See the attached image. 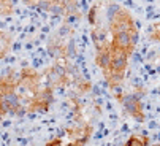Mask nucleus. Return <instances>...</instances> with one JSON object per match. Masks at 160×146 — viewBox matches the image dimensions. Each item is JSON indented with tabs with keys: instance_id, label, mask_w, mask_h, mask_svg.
Masks as SVG:
<instances>
[{
	"instance_id": "obj_1",
	"label": "nucleus",
	"mask_w": 160,
	"mask_h": 146,
	"mask_svg": "<svg viewBox=\"0 0 160 146\" xmlns=\"http://www.w3.org/2000/svg\"><path fill=\"white\" fill-rule=\"evenodd\" d=\"M133 32L136 30L135 29V19L130 16V13L124 8L119 10V13L114 16V19L109 22V32L114 34V32Z\"/></svg>"
},
{
	"instance_id": "obj_2",
	"label": "nucleus",
	"mask_w": 160,
	"mask_h": 146,
	"mask_svg": "<svg viewBox=\"0 0 160 146\" xmlns=\"http://www.w3.org/2000/svg\"><path fill=\"white\" fill-rule=\"evenodd\" d=\"M111 50H109V43H106L105 46H102V50L97 51V56H95V65L103 71V70H108L109 68V64H111Z\"/></svg>"
},
{
	"instance_id": "obj_3",
	"label": "nucleus",
	"mask_w": 160,
	"mask_h": 146,
	"mask_svg": "<svg viewBox=\"0 0 160 146\" xmlns=\"http://www.w3.org/2000/svg\"><path fill=\"white\" fill-rule=\"evenodd\" d=\"M151 144V138L144 137L141 133H133L128 137V140L124 143V146H149Z\"/></svg>"
},
{
	"instance_id": "obj_4",
	"label": "nucleus",
	"mask_w": 160,
	"mask_h": 146,
	"mask_svg": "<svg viewBox=\"0 0 160 146\" xmlns=\"http://www.w3.org/2000/svg\"><path fill=\"white\" fill-rule=\"evenodd\" d=\"M63 56H65L67 59H76V56H78V50H76V41H75L73 37L68 40L67 46H63Z\"/></svg>"
},
{
	"instance_id": "obj_5",
	"label": "nucleus",
	"mask_w": 160,
	"mask_h": 146,
	"mask_svg": "<svg viewBox=\"0 0 160 146\" xmlns=\"http://www.w3.org/2000/svg\"><path fill=\"white\" fill-rule=\"evenodd\" d=\"M97 13H98V5H92L87 10V22H89V26H92V27L97 26Z\"/></svg>"
},
{
	"instance_id": "obj_6",
	"label": "nucleus",
	"mask_w": 160,
	"mask_h": 146,
	"mask_svg": "<svg viewBox=\"0 0 160 146\" xmlns=\"http://www.w3.org/2000/svg\"><path fill=\"white\" fill-rule=\"evenodd\" d=\"M121 8H122V7H121L119 3H109V5L106 7V16H108V21H109V22L114 19V16L119 13Z\"/></svg>"
},
{
	"instance_id": "obj_7",
	"label": "nucleus",
	"mask_w": 160,
	"mask_h": 146,
	"mask_svg": "<svg viewBox=\"0 0 160 146\" xmlns=\"http://www.w3.org/2000/svg\"><path fill=\"white\" fill-rule=\"evenodd\" d=\"M70 34H72V26H68V24H63V26L59 29V32H57V38H63V37L70 35Z\"/></svg>"
},
{
	"instance_id": "obj_8",
	"label": "nucleus",
	"mask_w": 160,
	"mask_h": 146,
	"mask_svg": "<svg viewBox=\"0 0 160 146\" xmlns=\"http://www.w3.org/2000/svg\"><path fill=\"white\" fill-rule=\"evenodd\" d=\"M132 86H133L135 91H141V89H144V86H143V78H140V76H133V78H132Z\"/></svg>"
},
{
	"instance_id": "obj_9",
	"label": "nucleus",
	"mask_w": 160,
	"mask_h": 146,
	"mask_svg": "<svg viewBox=\"0 0 160 146\" xmlns=\"http://www.w3.org/2000/svg\"><path fill=\"white\" fill-rule=\"evenodd\" d=\"M130 57H132L133 64H136V65H140V64H143V62H144V57H143V54H141V53L133 51V53L130 54Z\"/></svg>"
},
{
	"instance_id": "obj_10",
	"label": "nucleus",
	"mask_w": 160,
	"mask_h": 146,
	"mask_svg": "<svg viewBox=\"0 0 160 146\" xmlns=\"http://www.w3.org/2000/svg\"><path fill=\"white\" fill-rule=\"evenodd\" d=\"M46 146H62V138L60 137H54V138H51L46 143Z\"/></svg>"
},
{
	"instance_id": "obj_11",
	"label": "nucleus",
	"mask_w": 160,
	"mask_h": 146,
	"mask_svg": "<svg viewBox=\"0 0 160 146\" xmlns=\"http://www.w3.org/2000/svg\"><path fill=\"white\" fill-rule=\"evenodd\" d=\"M148 123V129L149 130H155V129H160V124L157 123L155 119H149V121H146Z\"/></svg>"
},
{
	"instance_id": "obj_12",
	"label": "nucleus",
	"mask_w": 160,
	"mask_h": 146,
	"mask_svg": "<svg viewBox=\"0 0 160 146\" xmlns=\"http://www.w3.org/2000/svg\"><path fill=\"white\" fill-rule=\"evenodd\" d=\"M143 57H144L148 62H152V60H155V59H157V53H155V51H149V53H146Z\"/></svg>"
},
{
	"instance_id": "obj_13",
	"label": "nucleus",
	"mask_w": 160,
	"mask_h": 146,
	"mask_svg": "<svg viewBox=\"0 0 160 146\" xmlns=\"http://www.w3.org/2000/svg\"><path fill=\"white\" fill-rule=\"evenodd\" d=\"M158 18H160V13H157V11L146 13V19H158Z\"/></svg>"
},
{
	"instance_id": "obj_14",
	"label": "nucleus",
	"mask_w": 160,
	"mask_h": 146,
	"mask_svg": "<svg viewBox=\"0 0 160 146\" xmlns=\"http://www.w3.org/2000/svg\"><path fill=\"white\" fill-rule=\"evenodd\" d=\"M40 65H43V60H41V59H38V57H35V59H33V62H32V67H33V68H38Z\"/></svg>"
},
{
	"instance_id": "obj_15",
	"label": "nucleus",
	"mask_w": 160,
	"mask_h": 146,
	"mask_svg": "<svg viewBox=\"0 0 160 146\" xmlns=\"http://www.w3.org/2000/svg\"><path fill=\"white\" fill-rule=\"evenodd\" d=\"M121 132H122V133H128V132H130V127H128V124H127V123H124V124H122Z\"/></svg>"
},
{
	"instance_id": "obj_16",
	"label": "nucleus",
	"mask_w": 160,
	"mask_h": 146,
	"mask_svg": "<svg viewBox=\"0 0 160 146\" xmlns=\"http://www.w3.org/2000/svg\"><path fill=\"white\" fill-rule=\"evenodd\" d=\"M124 3H125V7L135 8V2H133V0H124Z\"/></svg>"
},
{
	"instance_id": "obj_17",
	"label": "nucleus",
	"mask_w": 160,
	"mask_h": 146,
	"mask_svg": "<svg viewBox=\"0 0 160 146\" xmlns=\"http://www.w3.org/2000/svg\"><path fill=\"white\" fill-rule=\"evenodd\" d=\"M19 50H21V43H19V41H16V43L13 44V51L16 53V51H19Z\"/></svg>"
},
{
	"instance_id": "obj_18",
	"label": "nucleus",
	"mask_w": 160,
	"mask_h": 146,
	"mask_svg": "<svg viewBox=\"0 0 160 146\" xmlns=\"http://www.w3.org/2000/svg\"><path fill=\"white\" fill-rule=\"evenodd\" d=\"M151 11H155V8H154V5H152V3H149V5L146 7V13H151Z\"/></svg>"
},
{
	"instance_id": "obj_19",
	"label": "nucleus",
	"mask_w": 160,
	"mask_h": 146,
	"mask_svg": "<svg viewBox=\"0 0 160 146\" xmlns=\"http://www.w3.org/2000/svg\"><path fill=\"white\" fill-rule=\"evenodd\" d=\"M94 137H95V138H97V140H98V138H103V132H102V130H97V132H95V135H94Z\"/></svg>"
},
{
	"instance_id": "obj_20",
	"label": "nucleus",
	"mask_w": 160,
	"mask_h": 146,
	"mask_svg": "<svg viewBox=\"0 0 160 146\" xmlns=\"http://www.w3.org/2000/svg\"><path fill=\"white\" fill-rule=\"evenodd\" d=\"M135 27H136V30H140V29H141V22H140L138 19H135Z\"/></svg>"
},
{
	"instance_id": "obj_21",
	"label": "nucleus",
	"mask_w": 160,
	"mask_h": 146,
	"mask_svg": "<svg viewBox=\"0 0 160 146\" xmlns=\"http://www.w3.org/2000/svg\"><path fill=\"white\" fill-rule=\"evenodd\" d=\"M18 141H19V144H22V146H26V144H27V140H26V138H19Z\"/></svg>"
},
{
	"instance_id": "obj_22",
	"label": "nucleus",
	"mask_w": 160,
	"mask_h": 146,
	"mask_svg": "<svg viewBox=\"0 0 160 146\" xmlns=\"http://www.w3.org/2000/svg\"><path fill=\"white\" fill-rule=\"evenodd\" d=\"M140 133H141V135H144V137H149V129H143Z\"/></svg>"
},
{
	"instance_id": "obj_23",
	"label": "nucleus",
	"mask_w": 160,
	"mask_h": 146,
	"mask_svg": "<svg viewBox=\"0 0 160 146\" xmlns=\"http://www.w3.org/2000/svg\"><path fill=\"white\" fill-rule=\"evenodd\" d=\"M118 117H119V116H118V114H114V113L109 114V119H111V121H118Z\"/></svg>"
},
{
	"instance_id": "obj_24",
	"label": "nucleus",
	"mask_w": 160,
	"mask_h": 146,
	"mask_svg": "<svg viewBox=\"0 0 160 146\" xmlns=\"http://www.w3.org/2000/svg\"><path fill=\"white\" fill-rule=\"evenodd\" d=\"M102 132H103V137H108V135H109V129H105V127H103Z\"/></svg>"
},
{
	"instance_id": "obj_25",
	"label": "nucleus",
	"mask_w": 160,
	"mask_h": 146,
	"mask_svg": "<svg viewBox=\"0 0 160 146\" xmlns=\"http://www.w3.org/2000/svg\"><path fill=\"white\" fill-rule=\"evenodd\" d=\"M3 116H5V113H3L2 107H0V123H2V121H3Z\"/></svg>"
},
{
	"instance_id": "obj_26",
	"label": "nucleus",
	"mask_w": 160,
	"mask_h": 146,
	"mask_svg": "<svg viewBox=\"0 0 160 146\" xmlns=\"http://www.w3.org/2000/svg\"><path fill=\"white\" fill-rule=\"evenodd\" d=\"M106 110L111 113V111H112V105H111V103H106Z\"/></svg>"
},
{
	"instance_id": "obj_27",
	"label": "nucleus",
	"mask_w": 160,
	"mask_h": 146,
	"mask_svg": "<svg viewBox=\"0 0 160 146\" xmlns=\"http://www.w3.org/2000/svg\"><path fill=\"white\" fill-rule=\"evenodd\" d=\"M41 30H43V32H44V34H48V32H49V27H48V26H44V27H43V29H41Z\"/></svg>"
},
{
	"instance_id": "obj_28",
	"label": "nucleus",
	"mask_w": 160,
	"mask_h": 146,
	"mask_svg": "<svg viewBox=\"0 0 160 146\" xmlns=\"http://www.w3.org/2000/svg\"><path fill=\"white\" fill-rule=\"evenodd\" d=\"M26 48H27V50H32L33 44H32V43H27V44H26Z\"/></svg>"
},
{
	"instance_id": "obj_29",
	"label": "nucleus",
	"mask_w": 160,
	"mask_h": 146,
	"mask_svg": "<svg viewBox=\"0 0 160 146\" xmlns=\"http://www.w3.org/2000/svg\"><path fill=\"white\" fill-rule=\"evenodd\" d=\"M154 2V0H146V3H152Z\"/></svg>"
},
{
	"instance_id": "obj_30",
	"label": "nucleus",
	"mask_w": 160,
	"mask_h": 146,
	"mask_svg": "<svg viewBox=\"0 0 160 146\" xmlns=\"http://www.w3.org/2000/svg\"><path fill=\"white\" fill-rule=\"evenodd\" d=\"M157 140H160V132H158V133H157Z\"/></svg>"
},
{
	"instance_id": "obj_31",
	"label": "nucleus",
	"mask_w": 160,
	"mask_h": 146,
	"mask_svg": "<svg viewBox=\"0 0 160 146\" xmlns=\"http://www.w3.org/2000/svg\"><path fill=\"white\" fill-rule=\"evenodd\" d=\"M158 53H160V44H158Z\"/></svg>"
},
{
	"instance_id": "obj_32",
	"label": "nucleus",
	"mask_w": 160,
	"mask_h": 146,
	"mask_svg": "<svg viewBox=\"0 0 160 146\" xmlns=\"http://www.w3.org/2000/svg\"><path fill=\"white\" fill-rule=\"evenodd\" d=\"M121 2H124V0H121Z\"/></svg>"
},
{
	"instance_id": "obj_33",
	"label": "nucleus",
	"mask_w": 160,
	"mask_h": 146,
	"mask_svg": "<svg viewBox=\"0 0 160 146\" xmlns=\"http://www.w3.org/2000/svg\"><path fill=\"white\" fill-rule=\"evenodd\" d=\"M158 141H160V140H158ZM158 144H160V143H158Z\"/></svg>"
}]
</instances>
